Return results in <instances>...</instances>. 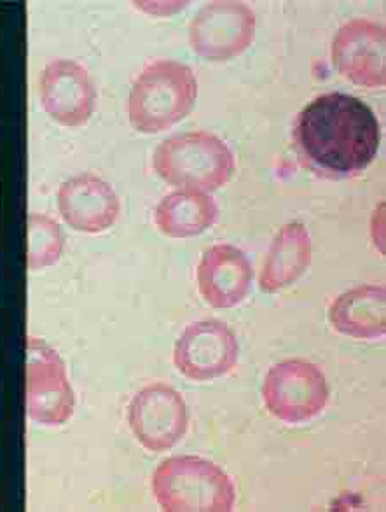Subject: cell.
<instances>
[{
    "instance_id": "5",
    "label": "cell",
    "mask_w": 386,
    "mask_h": 512,
    "mask_svg": "<svg viewBox=\"0 0 386 512\" xmlns=\"http://www.w3.org/2000/svg\"><path fill=\"white\" fill-rule=\"evenodd\" d=\"M331 397L324 371L310 360L289 359L269 367L262 401L269 415L289 425H303L322 415Z\"/></svg>"
},
{
    "instance_id": "15",
    "label": "cell",
    "mask_w": 386,
    "mask_h": 512,
    "mask_svg": "<svg viewBox=\"0 0 386 512\" xmlns=\"http://www.w3.org/2000/svg\"><path fill=\"white\" fill-rule=\"evenodd\" d=\"M329 322L336 333L355 340H380L386 333L383 285H359L332 301Z\"/></svg>"
},
{
    "instance_id": "6",
    "label": "cell",
    "mask_w": 386,
    "mask_h": 512,
    "mask_svg": "<svg viewBox=\"0 0 386 512\" xmlns=\"http://www.w3.org/2000/svg\"><path fill=\"white\" fill-rule=\"evenodd\" d=\"M25 376V409L42 427H62L76 411V392L55 348L30 338Z\"/></svg>"
},
{
    "instance_id": "2",
    "label": "cell",
    "mask_w": 386,
    "mask_h": 512,
    "mask_svg": "<svg viewBox=\"0 0 386 512\" xmlns=\"http://www.w3.org/2000/svg\"><path fill=\"white\" fill-rule=\"evenodd\" d=\"M198 98V79L186 63L156 60L131 86L128 119L144 135L166 132L189 116Z\"/></svg>"
},
{
    "instance_id": "11",
    "label": "cell",
    "mask_w": 386,
    "mask_h": 512,
    "mask_svg": "<svg viewBox=\"0 0 386 512\" xmlns=\"http://www.w3.org/2000/svg\"><path fill=\"white\" fill-rule=\"evenodd\" d=\"M39 97L49 118L67 128L88 125L97 109V88L90 72L74 60H53L44 67Z\"/></svg>"
},
{
    "instance_id": "16",
    "label": "cell",
    "mask_w": 386,
    "mask_h": 512,
    "mask_svg": "<svg viewBox=\"0 0 386 512\" xmlns=\"http://www.w3.org/2000/svg\"><path fill=\"white\" fill-rule=\"evenodd\" d=\"M217 219L219 207L210 194L186 189L166 194L154 212L159 231L175 240L203 235Z\"/></svg>"
},
{
    "instance_id": "12",
    "label": "cell",
    "mask_w": 386,
    "mask_h": 512,
    "mask_svg": "<svg viewBox=\"0 0 386 512\" xmlns=\"http://www.w3.org/2000/svg\"><path fill=\"white\" fill-rule=\"evenodd\" d=\"M58 212L70 229L98 235L118 222L121 200L109 182L93 173H79L58 187Z\"/></svg>"
},
{
    "instance_id": "13",
    "label": "cell",
    "mask_w": 386,
    "mask_h": 512,
    "mask_svg": "<svg viewBox=\"0 0 386 512\" xmlns=\"http://www.w3.org/2000/svg\"><path fill=\"white\" fill-rule=\"evenodd\" d=\"M196 280L201 298L217 310L242 305L254 282L249 256L229 243H217L201 256Z\"/></svg>"
},
{
    "instance_id": "17",
    "label": "cell",
    "mask_w": 386,
    "mask_h": 512,
    "mask_svg": "<svg viewBox=\"0 0 386 512\" xmlns=\"http://www.w3.org/2000/svg\"><path fill=\"white\" fill-rule=\"evenodd\" d=\"M28 270L37 271L51 268L60 263L65 249L63 229L55 219L46 214H30L27 221Z\"/></svg>"
},
{
    "instance_id": "10",
    "label": "cell",
    "mask_w": 386,
    "mask_h": 512,
    "mask_svg": "<svg viewBox=\"0 0 386 512\" xmlns=\"http://www.w3.org/2000/svg\"><path fill=\"white\" fill-rule=\"evenodd\" d=\"M332 63L346 81L367 90L386 84V32L376 21H348L332 39Z\"/></svg>"
},
{
    "instance_id": "3",
    "label": "cell",
    "mask_w": 386,
    "mask_h": 512,
    "mask_svg": "<svg viewBox=\"0 0 386 512\" xmlns=\"http://www.w3.org/2000/svg\"><path fill=\"white\" fill-rule=\"evenodd\" d=\"M151 490L165 512H231L236 504L228 472L193 455L163 460L152 472Z\"/></svg>"
},
{
    "instance_id": "8",
    "label": "cell",
    "mask_w": 386,
    "mask_h": 512,
    "mask_svg": "<svg viewBox=\"0 0 386 512\" xmlns=\"http://www.w3.org/2000/svg\"><path fill=\"white\" fill-rule=\"evenodd\" d=\"M128 425L144 450L165 453L186 436L189 409L179 390L159 381L131 397Z\"/></svg>"
},
{
    "instance_id": "4",
    "label": "cell",
    "mask_w": 386,
    "mask_h": 512,
    "mask_svg": "<svg viewBox=\"0 0 386 512\" xmlns=\"http://www.w3.org/2000/svg\"><path fill=\"white\" fill-rule=\"evenodd\" d=\"M152 168L170 186L208 194L228 184L236 161L228 144L214 133L189 132L159 142Z\"/></svg>"
},
{
    "instance_id": "1",
    "label": "cell",
    "mask_w": 386,
    "mask_h": 512,
    "mask_svg": "<svg viewBox=\"0 0 386 512\" xmlns=\"http://www.w3.org/2000/svg\"><path fill=\"white\" fill-rule=\"evenodd\" d=\"M292 140L299 163L320 179H353L380 151L381 126L360 98L334 91L297 114Z\"/></svg>"
},
{
    "instance_id": "14",
    "label": "cell",
    "mask_w": 386,
    "mask_h": 512,
    "mask_svg": "<svg viewBox=\"0 0 386 512\" xmlns=\"http://www.w3.org/2000/svg\"><path fill=\"white\" fill-rule=\"evenodd\" d=\"M313 245L308 228L301 222H287L278 229L262 263L259 289L268 294L296 284L310 268Z\"/></svg>"
},
{
    "instance_id": "9",
    "label": "cell",
    "mask_w": 386,
    "mask_h": 512,
    "mask_svg": "<svg viewBox=\"0 0 386 512\" xmlns=\"http://www.w3.org/2000/svg\"><path fill=\"white\" fill-rule=\"evenodd\" d=\"M240 343L235 331L222 320H198L182 331L173 346V364L191 381L217 380L238 364Z\"/></svg>"
},
{
    "instance_id": "7",
    "label": "cell",
    "mask_w": 386,
    "mask_h": 512,
    "mask_svg": "<svg viewBox=\"0 0 386 512\" xmlns=\"http://www.w3.org/2000/svg\"><path fill=\"white\" fill-rule=\"evenodd\" d=\"M254 9L238 0H214L201 7L189 25V42L208 62H229L256 39Z\"/></svg>"
}]
</instances>
